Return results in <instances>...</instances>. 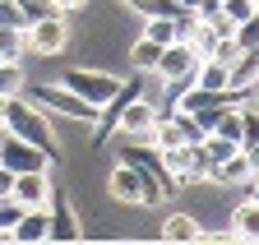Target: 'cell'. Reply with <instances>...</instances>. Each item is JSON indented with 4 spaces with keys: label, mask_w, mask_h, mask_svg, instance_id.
Wrapping results in <instances>:
<instances>
[{
    "label": "cell",
    "mask_w": 259,
    "mask_h": 245,
    "mask_svg": "<svg viewBox=\"0 0 259 245\" xmlns=\"http://www.w3.org/2000/svg\"><path fill=\"white\" fill-rule=\"evenodd\" d=\"M10 240H19V245H37V240H47V208H23L19 222L10 227Z\"/></svg>",
    "instance_id": "cell-11"
},
{
    "label": "cell",
    "mask_w": 259,
    "mask_h": 245,
    "mask_svg": "<svg viewBox=\"0 0 259 245\" xmlns=\"http://www.w3.org/2000/svg\"><path fill=\"white\" fill-rule=\"evenodd\" d=\"M254 171H250V162H245V153H232L218 171H213V185H245Z\"/></svg>",
    "instance_id": "cell-14"
},
{
    "label": "cell",
    "mask_w": 259,
    "mask_h": 245,
    "mask_svg": "<svg viewBox=\"0 0 259 245\" xmlns=\"http://www.w3.org/2000/svg\"><path fill=\"white\" fill-rule=\"evenodd\" d=\"M0 56L5 60H23L28 56V28L23 23H5L0 28Z\"/></svg>",
    "instance_id": "cell-15"
},
{
    "label": "cell",
    "mask_w": 259,
    "mask_h": 245,
    "mask_svg": "<svg viewBox=\"0 0 259 245\" xmlns=\"http://www.w3.org/2000/svg\"><path fill=\"white\" fill-rule=\"evenodd\" d=\"M10 185H14V171L0 167V199H10Z\"/></svg>",
    "instance_id": "cell-25"
},
{
    "label": "cell",
    "mask_w": 259,
    "mask_h": 245,
    "mask_svg": "<svg viewBox=\"0 0 259 245\" xmlns=\"http://www.w3.org/2000/svg\"><path fill=\"white\" fill-rule=\"evenodd\" d=\"M120 79H125V74H116V70H107V65H65V70H60V83L70 88V93H79L83 102H93V107L111 102V93L120 88Z\"/></svg>",
    "instance_id": "cell-3"
},
{
    "label": "cell",
    "mask_w": 259,
    "mask_h": 245,
    "mask_svg": "<svg viewBox=\"0 0 259 245\" xmlns=\"http://www.w3.org/2000/svg\"><path fill=\"white\" fill-rule=\"evenodd\" d=\"M14 10H19V23H23V28H28V23H37V19L60 14V10H56V0H14Z\"/></svg>",
    "instance_id": "cell-19"
},
{
    "label": "cell",
    "mask_w": 259,
    "mask_h": 245,
    "mask_svg": "<svg viewBox=\"0 0 259 245\" xmlns=\"http://www.w3.org/2000/svg\"><path fill=\"white\" fill-rule=\"evenodd\" d=\"M204 153H208V162H213V171H218L232 153H241V143H236V139H222V134H204Z\"/></svg>",
    "instance_id": "cell-20"
},
{
    "label": "cell",
    "mask_w": 259,
    "mask_h": 245,
    "mask_svg": "<svg viewBox=\"0 0 259 245\" xmlns=\"http://www.w3.org/2000/svg\"><path fill=\"white\" fill-rule=\"evenodd\" d=\"M23 83H28L23 60H0V97H19Z\"/></svg>",
    "instance_id": "cell-16"
},
{
    "label": "cell",
    "mask_w": 259,
    "mask_h": 245,
    "mask_svg": "<svg viewBox=\"0 0 259 245\" xmlns=\"http://www.w3.org/2000/svg\"><path fill=\"white\" fill-rule=\"evenodd\" d=\"M0 167L14 171V176H19V171H51V167H56V153L28 143V139H14V134L5 130V139H0Z\"/></svg>",
    "instance_id": "cell-6"
},
{
    "label": "cell",
    "mask_w": 259,
    "mask_h": 245,
    "mask_svg": "<svg viewBox=\"0 0 259 245\" xmlns=\"http://www.w3.org/2000/svg\"><path fill=\"white\" fill-rule=\"evenodd\" d=\"M194 65H199V56H194L185 42H167V46H162V56H157V70H153V74L167 83V88H181V83H190Z\"/></svg>",
    "instance_id": "cell-8"
},
{
    "label": "cell",
    "mask_w": 259,
    "mask_h": 245,
    "mask_svg": "<svg viewBox=\"0 0 259 245\" xmlns=\"http://www.w3.org/2000/svg\"><path fill=\"white\" fill-rule=\"evenodd\" d=\"M23 97L37 111H47L51 120H70V125H93V120H97V107L83 102L79 93H70L60 79H28L23 83Z\"/></svg>",
    "instance_id": "cell-1"
},
{
    "label": "cell",
    "mask_w": 259,
    "mask_h": 245,
    "mask_svg": "<svg viewBox=\"0 0 259 245\" xmlns=\"http://www.w3.org/2000/svg\"><path fill=\"white\" fill-rule=\"evenodd\" d=\"M254 10H259V0H254Z\"/></svg>",
    "instance_id": "cell-28"
},
{
    "label": "cell",
    "mask_w": 259,
    "mask_h": 245,
    "mask_svg": "<svg viewBox=\"0 0 259 245\" xmlns=\"http://www.w3.org/2000/svg\"><path fill=\"white\" fill-rule=\"evenodd\" d=\"M51 190H56L51 171H19V176H14V185H10V199H19L23 208H47Z\"/></svg>",
    "instance_id": "cell-9"
},
{
    "label": "cell",
    "mask_w": 259,
    "mask_h": 245,
    "mask_svg": "<svg viewBox=\"0 0 259 245\" xmlns=\"http://www.w3.org/2000/svg\"><path fill=\"white\" fill-rule=\"evenodd\" d=\"M65 51H70V19H65V14H51V19L28 23V56L56 60Z\"/></svg>",
    "instance_id": "cell-5"
},
{
    "label": "cell",
    "mask_w": 259,
    "mask_h": 245,
    "mask_svg": "<svg viewBox=\"0 0 259 245\" xmlns=\"http://www.w3.org/2000/svg\"><path fill=\"white\" fill-rule=\"evenodd\" d=\"M190 83L208 88V93H227V88H232V70H227L222 60H199L194 74H190Z\"/></svg>",
    "instance_id": "cell-12"
},
{
    "label": "cell",
    "mask_w": 259,
    "mask_h": 245,
    "mask_svg": "<svg viewBox=\"0 0 259 245\" xmlns=\"http://www.w3.org/2000/svg\"><path fill=\"white\" fill-rule=\"evenodd\" d=\"M5 23H19V10H14V0H0V28Z\"/></svg>",
    "instance_id": "cell-23"
},
{
    "label": "cell",
    "mask_w": 259,
    "mask_h": 245,
    "mask_svg": "<svg viewBox=\"0 0 259 245\" xmlns=\"http://www.w3.org/2000/svg\"><path fill=\"white\" fill-rule=\"evenodd\" d=\"M176 19V14H171ZM171 19H162V14H153V19H139V33L144 37H153L157 46H167V42H176V23Z\"/></svg>",
    "instance_id": "cell-18"
},
{
    "label": "cell",
    "mask_w": 259,
    "mask_h": 245,
    "mask_svg": "<svg viewBox=\"0 0 259 245\" xmlns=\"http://www.w3.org/2000/svg\"><path fill=\"white\" fill-rule=\"evenodd\" d=\"M5 130H10L14 139H28V143H37V148H47V153H56V158H60L56 120H51L47 111H37L23 93H19V97H5Z\"/></svg>",
    "instance_id": "cell-2"
},
{
    "label": "cell",
    "mask_w": 259,
    "mask_h": 245,
    "mask_svg": "<svg viewBox=\"0 0 259 245\" xmlns=\"http://www.w3.org/2000/svg\"><path fill=\"white\" fill-rule=\"evenodd\" d=\"M0 240H10V231H5V227H0Z\"/></svg>",
    "instance_id": "cell-27"
},
{
    "label": "cell",
    "mask_w": 259,
    "mask_h": 245,
    "mask_svg": "<svg viewBox=\"0 0 259 245\" xmlns=\"http://www.w3.org/2000/svg\"><path fill=\"white\" fill-rule=\"evenodd\" d=\"M0 60H5V56H0Z\"/></svg>",
    "instance_id": "cell-29"
},
{
    "label": "cell",
    "mask_w": 259,
    "mask_h": 245,
    "mask_svg": "<svg viewBox=\"0 0 259 245\" xmlns=\"http://www.w3.org/2000/svg\"><path fill=\"white\" fill-rule=\"evenodd\" d=\"M232 231H236V240H259V204L241 199L232 208Z\"/></svg>",
    "instance_id": "cell-13"
},
{
    "label": "cell",
    "mask_w": 259,
    "mask_h": 245,
    "mask_svg": "<svg viewBox=\"0 0 259 245\" xmlns=\"http://www.w3.org/2000/svg\"><path fill=\"white\" fill-rule=\"evenodd\" d=\"M232 42H236L241 51H259V14H250V19H241V23L232 28Z\"/></svg>",
    "instance_id": "cell-21"
},
{
    "label": "cell",
    "mask_w": 259,
    "mask_h": 245,
    "mask_svg": "<svg viewBox=\"0 0 259 245\" xmlns=\"http://www.w3.org/2000/svg\"><path fill=\"white\" fill-rule=\"evenodd\" d=\"M157 116H162V107L135 93V97L120 107V116H116V134H111V139H139V143H144V139H148V125H153Z\"/></svg>",
    "instance_id": "cell-7"
},
{
    "label": "cell",
    "mask_w": 259,
    "mask_h": 245,
    "mask_svg": "<svg viewBox=\"0 0 259 245\" xmlns=\"http://www.w3.org/2000/svg\"><path fill=\"white\" fill-rule=\"evenodd\" d=\"M56 10L60 14H79V10H88V0H56Z\"/></svg>",
    "instance_id": "cell-24"
},
{
    "label": "cell",
    "mask_w": 259,
    "mask_h": 245,
    "mask_svg": "<svg viewBox=\"0 0 259 245\" xmlns=\"http://www.w3.org/2000/svg\"><path fill=\"white\" fill-rule=\"evenodd\" d=\"M0 125H5V97H0Z\"/></svg>",
    "instance_id": "cell-26"
},
{
    "label": "cell",
    "mask_w": 259,
    "mask_h": 245,
    "mask_svg": "<svg viewBox=\"0 0 259 245\" xmlns=\"http://www.w3.org/2000/svg\"><path fill=\"white\" fill-rule=\"evenodd\" d=\"M47 240H60V245H70V240H83V218H79V204L70 199V190H51L47 199Z\"/></svg>",
    "instance_id": "cell-4"
},
{
    "label": "cell",
    "mask_w": 259,
    "mask_h": 245,
    "mask_svg": "<svg viewBox=\"0 0 259 245\" xmlns=\"http://www.w3.org/2000/svg\"><path fill=\"white\" fill-rule=\"evenodd\" d=\"M227 70H232V88H250L259 79V51H241Z\"/></svg>",
    "instance_id": "cell-17"
},
{
    "label": "cell",
    "mask_w": 259,
    "mask_h": 245,
    "mask_svg": "<svg viewBox=\"0 0 259 245\" xmlns=\"http://www.w3.org/2000/svg\"><path fill=\"white\" fill-rule=\"evenodd\" d=\"M250 143H259V111L250 102H241V148H250Z\"/></svg>",
    "instance_id": "cell-22"
},
{
    "label": "cell",
    "mask_w": 259,
    "mask_h": 245,
    "mask_svg": "<svg viewBox=\"0 0 259 245\" xmlns=\"http://www.w3.org/2000/svg\"><path fill=\"white\" fill-rule=\"evenodd\" d=\"M204 236V222L194 218V213H167L162 218V227H157V240H199Z\"/></svg>",
    "instance_id": "cell-10"
}]
</instances>
